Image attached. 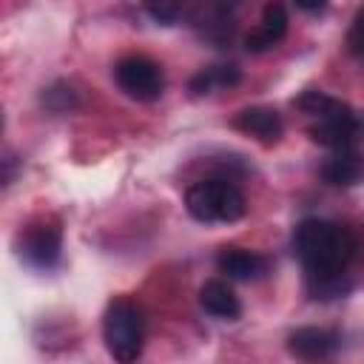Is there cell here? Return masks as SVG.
I'll return each instance as SVG.
<instances>
[{
	"label": "cell",
	"mask_w": 364,
	"mask_h": 364,
	"mask_svg": "<svg viewBox=\"0 0 364 364\" xmlns=\"http://www.w3.org/2000/svg\"><path fill=\"white\" fill-rule=\"evenodd\" d=\"M347 48H350V54L364 60V9L355 11V17L347 28Z\"/></svg>",
	"instance_id": "cell-15"
},
{
	"label": "cell",
	"mask_w": 364,
	"mask_h": 364,
	"mask_svg": "<svg viewBox=\"0 0 364 364\" xmlns=\"http://www.w3.org/2000/svg\"><path fill=\"white\" fill-rule=\"evenodd\" d=\"M293 250L304 267L307 284L344 279L355 256V236L330 219H304L296 225Z\"/></svg>",
	"instance_id": "cell-1"
},
{
	"label": "cell",
	"mask_w": 364,
	"mask_h": 364,
	"mask_svg": "<svg viewBox=\"0 0 364 364\" xmlns=\"http://www.w3.org/2000/svg\"><path fill=\"white\" fill-rule=\"evenodd\" d=\"M185 208L196 222L216 225V222H236L245 216V193L222 176L199 179L185 193Z\"/></svg>",
	"instance_id": "cell-3"
},
{
	"label": "cell",
	"mask_w": 364,
	"mask_h": 364,
	"mask_svg": "<svg viewBox=\"0 0 364 364\" xmlns=\"http://www.w3.org/2000/svg\"><path fill=\"white\" fill-rule=\"evenodd\" d=\"M338 336L324 327H299L287 336V350L301 361H324L336 353Z\"/></svg>",
	"instance_id": "cell-8"
},
{
	"label": "cell",
	"mask_w": 364,
	"mask_h": 364,
	"mask_svg": "<svg viewBox=\"0 0 364 364\" xmlns=\"http://www.w3.org/2000/svg\"><path fill=\"white\" fill-rule=\"evenodd\" d=\"M287 23H290V20H287L284 6H282V3H267V6H264V11H262L259 26L245 37L247 51L262 54V51L273 48L276 43H282V40H284V34H287Z\"/></svg>",
	"instance_id": "cell-9"
},
{
	"label": "cell",
	"mask_w": 364,
	"mask_h": 364,
	"mask_svg": "<svg viewBox=\"0 0 364 364\" xmlns=\"http://www.w3.org/2000/svg\"><path fill=\"white\" fill-rule=\"evenodd\" d=\"M358 117H355V111L347 105V102H341L333 114H327V117H321V119H316V125H310V139L313 142H318V145H324V148H333V151H350L353 148V142L358 139Z\"/></svg>",
	"instance_id": "cell-6"
},
{
	"label": "cell",
	"mask_w": 364,
	"mask_h": 364,
	"mask_svg": "<svg viewBox=\"0 0 364 364\" xmlns=\"http://www.w3.org/2000/svg\"><path fill=\"white\" fill-rule=\"evenodd\" d=\"M239 80H242V74L236 65H210L191 80V91L196 97H202V94H210L216 88H233Z\"/></svg>",
	"instance_id": "cell-13"
},
{
	"label": "cell",
	"mask_w": 364,
	"mask_h": 364,
	"mask_svg": "<svg viewBox=\"0 0 364 364\" xmlns=\"http://www.w3.org/2000/svg\"><path fill=\"white\" fill-rule=\"evenodd\" d=\"M145 11H148L156 23H162V26H173V23L179 20V14H182V6H176V3H148Z\"/></svg>",
	"instance_id": "cell-16"
},
{
	"label": "cell",
	"mask_w": 364,
	"mask_h": 364,
	"mask_svg": "<svg viewBox=\"0 0 364 364\" xmlns=\"http://www.w3.org/2000/svg\"><path fill=\"white\" fill-rule=\"evenodd\" d=\"M43 102H46V108H51V111H68V108L77 105V94H74L71 85L57 82V85H51L48 91H43Z\"/></svg>",
	"instance_id": "cell-14"
},
{
	"label": "cell",
	"mask_w": 364,
	"mask_h": 364,
	"mask_svg": "<svg viewBox=\"0 0 364 364\" xmlns=\"http://www.w3.org/2000/svg\"><path fill=\"white\" fill-rule=\"evenodd\" d=\"M60 250H63V236L60 228L51 222H34L26 230H20L17 239V253L26 264L48 270L60 262Z\"/></svg>",
	"instance_id": "cell-5"
},
{
	"label": "cell",
	"mask_w": 364,
	"mask_h": 364,
	"mask_svg": "<svg viewBox=\"0 0 364 364\" xmlns=\"http://www.w3.org/2000/svg\"><path fill=\"white\" fill-rule=\"evenodd\" d=\"M114 82L119 85V91L125 97H131L136 102H154L165 91L162 65L154 63L145 54H128V57L117 60V65H114Z\"/></svg>",
	"instance_id": "cell-4"
},
{
	"label": "cell",
	"mask_w": 364,
	"mask_h": 364,
	"mask_svg": "<svg viewBox=\"0 0 364 364\" xmlns=\"http://www.w3.org/2000/svg\"><path fill=\"white\" fill-rule=\"evenodd\" d=\"M233 125H236L242 134L259 139L262 145H276V142L282 139V134H284V122H282L279 111L264 108V105L242 108V111L233 117Z\"/></svg>",
	"instance_id": "cell-7"
},
{
	"label": "cell",
	"mask_w": 364,
	"mask_h": 364,
	"mask_svg": "<svg viewBox=\"0 0 364 364\" xmlns=\"http://www.w3.org/2000/svg\"><path fill=\"white\" fill-rule=\"evenodd\" d=\"M102 341L117 364H136L145 347V321L131 299H114L102 316Z\"/></svg>",
	"instance_id": "cell-2"
},
{
	"label": "cell",
	"mask_w": 364,
	"mask_h": 364,
	"mask_svg": "<svg viewBox=\"0 0 364 364\" xmlns=\"http://www.w3.org/2000/svg\"><path fill=\"white\" fill-rule=\"evenodd\" d=\"M364 173V165H361V156L350 148V151H333V156H327V162L321 165V176L330 182V185H338V188H350L361 179Z\"/></svg>",
	"instance_id": "cell-12"
},
{
	"label": "cell",
	"mask_w": 364,
	"mask_h": 364,
	"mask_svg": "<svg viewBox=\"0 0 364 364\" xmlns=\"http://www.w3.org/2000/svg\"><path fill=\"white\" fill-rule=\"evenodd\" d=\"M301 11H321L324 9V3H296Z\"/></svg>",
	"instance_id": "cell-17"
},
{
	"label": "cell",
	"mask_w": 364,
	"mask_h": 364,
	"mask_svg": "<svg viewBox=\"0 0 364 364\" xmlns=\"http://www.w3.org/2000/svg\"><path fill=\"white\" fill-rule=\"evenodd\" d=\"M216 267L236 282H256L267 273V259L256 250H245V247H225L216 256Z\"/></svg>",
	"instance_id": "cell-10"
},
{
	"label": "cell",
	"mask_w": 364,
	"mask_h": 364,
	"mask_svg": "<svg viewBox=\"0 0 364 364\" xmlns=\"http://www.w3.org/2000/svg\"><path fill=\"white\" fill-rule=\"evenodd\" d=\"M199 304L208 316L213 318H222V321H233L242 316V304H239V296L230 290L228 282L222 279H210L199 287Z\"/></svg>",
	"instance_id": "cell-11"
}]
</instances>
